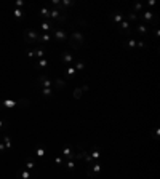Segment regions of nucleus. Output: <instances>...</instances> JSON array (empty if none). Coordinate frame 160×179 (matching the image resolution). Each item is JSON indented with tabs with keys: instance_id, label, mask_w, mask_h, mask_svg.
<instances>
[{
	"instance_id": "nucleus-43",
	"label": "nucleus",
	"mask_w": 160,
	"mask_h": 179,
	"mask_svg": "<svg viewBox=\"0 0 160 179\" xmlns=\"http://www.w3.org/2000/svg\"><path fill=\"white\" fill-rule=\"evenodd\" d=\"M154 5H155L154 0H148V7H154Z\"/></svg>"
},
{
	"instance_id": "nucleus-22",
	"label": "nucleus",
	"mask_w": 160,
	"mask_h": 179,
	"mask_svg": "<svg viewBox=\"0 0 160 179\" xmlns=\"http://www.w3.org/2000/svg\"><path fill=\"white\" fill-rule=\"evenodd\" d=\"M34 152H35V157L43 158V157H45V154H47V150H45V147H42V146H37Z\"/></svg>"
},
{
	"instance_id": "nucleus-24",
	"label": "nucleus",
	"mask_w": 160,
	"mask_h": 179,
	"mask_svg": "<svg viewBox=\"0 0 160 179\" xmlns=\"http://www.w3.org/2000/svg\"><path fill=\"white\" fill-rule=\"evenodd\" d=\"M82 158H83V160L88 163V167H90V165H93V163H95V160L91 158L90 152H87V150H82Z\"/></svg>"
},
{
	"instance_id": "nucleus-6",
	"label": "nucleus",
	"mask_w": 160,
	"mask_h": 179,
	"mask_svg": "<svg viewBox=\"0 0 160 179\" xmlns=\"http://www.w3.org/2000/svg\"><path fill=\"white\" fill-rule=\"evenodd\" d=\"M141 18H142V22L144 24H151V22H154V24H157V16H155V13L154 11H141Z\"/></svg>"
},
{
	"instance_id": "nucleus-8",
	"label": "nucleus",
	"mask_w": 160,
	"mask_h": 179,
	"mask_svg": "<svg viewBox=\"0 0 160 179\" xmlns=\"http://www.w3.org/2000/svg\"><path fill=\"white\" fill-rule=\"evenodd\" d=\"M53 34H55V38L58 40V42H66V40H68V34H66L62 29H59V27H53Z\"/></svg>"
},
{
	"instance_id": "nucleus-37",
	"label": "nucleus",
	"mask_w": 160,
	"mask_h": 179,
	"mask_svg": "<svg viewBox=\"0 0 160 179\" xmlns=\"http://www.w3.org/2000/svg\"><path fill=\"white\" fill-rule=\"evenodd\" d=\"M146 43L142 42V40H136V48H144Z\"/></svg>"
},
{
	"instance_id": "nucleus-31",
	"label": "nucleus",
	"mask_w": 160,
	"mask_h": 179,
	"mask_svg": "<svg viewBox=\"0 0 160 179\" xmlns=\"http://www.w3.org/2000/svg\"><path fill=\"white\" fill-rule=\"evenodd\" d=\"M2 141H5L3 144H5V147H7V149H11V147H13V142H11V139H10V136H5Z\"/></svg>"
},
{
	"instance_id": "nucleus-19",
	"label": "nucleus",
	"mask_w": 160,
	"mask_h": 179,
	"mask_svg": "<svg viewBox=\"0 0 160 179\" xmlns=\"http://www.w3.org/2000/svg\"><path fill=\"white\" fill-rule=\"evenodd\" d=\"M66 88V80H61V78H56L53 82V90H62Z\"/></svg>"
},
{
	"instance_id": "nucleus-39",
	"label": "nucleus",
	"mask_w": 160,
	"mask_h": 179,
	"mask_svg": "<svg viewBox=\"0 0 160 179\" xmlns=\"http://www.w3.org/2000/svg\"><path fill=\"white\" fill-rule=\"evenodd\" d=\"M154 37H155V38L160 37V31H158V27H157V26H155V31H154Z\"/></svg>"
},
{
	"instance_id": "nucleus-2",
	"label": "nucleus",
	"mask_w": 160,
	"mask_h": 179,
	"mask_svg": "<svg viewBox=\"0 0 160 179\" xmlns=\"http://www.w3.org/2000/svg\"><path fill=\"white\" fill-rule=\"evenodd\" d=\"M85 42V35L82 32H72L69 37V47L74 50H80Z\"/></svg>"
},
{
	"instance_id": "nucleus-3",
	"label": "nucleus",
	"mask_w": 160,
	"mask_h": 179,
	"mask_svg": "<svg viewBox=\"0 0 160 179\" xmlns=\"http://www.w3.org/2000/svg\"><path fill=\"white\" fill-rule=\"evenodd\" d=\"M35 87L37 88H53V80L48 77V75H40L38 80L35 82Z\"/></svg>"
},
{
	"instance_id": "nucleus-15",
	"label": "nucleus",
	"mask_w": 160,
	"mask_h": 179,
	"mask_svg": "<svg viewBox=\"0 0 160 179\" xmlns=\"http://www.w3.org/2000/svg\"><path fill=\"white\" fill-rule=\"evenodd\" d=\"M122 47L125 50H135L136 48V38H128L127 42H122Z\"/></svg>"
},
{
	"instance_id": "nucleus-5",
	"label": "nucleus",
	"mask_w": 160,
	"mask_h": 179,
	"mask_svg": "<svg viewBox=\"0 0 160 179\" xmlns=\"http://www.w3.org/2000/svg\"><path fill=\"white\" fill-rule=\"evenodd\" d=\"M37 174H38V171H29V170H26L24 167L16 171V177H18V179H32V177H35Z\"/></svg>"
},
{
	"instance_id": "nucleus-25",
	"label": "nucleus",
	"mask_w": 160,
	"mask_h": 179,
	"mask_svg": "<svg viewBox=\"0 0 160 179\" xmlns=\"http://www.w3.org/2000/svg\"><path fill=\"white\" fill-rule=\"evenodd\" d=\"M40 93H42L43 98H51L53 93H55V90H53V88H42V90H40Z\"/></svg>"
},
{
	"instance_id": "nucleus-34",
	"label": "nucleus",
	"mask_w": 160,
	"mask_h": 179,
	"mask_svg": "<svg viewBox=\"0 0 160 179\" xmlns=\"http://www.w3.org/2000/svg\"><path fill=\"white\" fill-rule=\"evenodd\" d=\"M64 162H66V160H64V158H62L61 155H58V157L55 158V163H56V165H61V167L64 165Z\"/></svg>"
},
{
	"instance_id": "nucleus-16",
	"label": "nucleus",
	"mask_w": 160,
	"mask_h": 179,
	"mask_svg": "<svg viewBox=\"0 0 160 179\" xmlns=\"http://www.w3.org/2000/svg\"><path fill=\"white\" fill-rule=\"evenodd\" d=\"M35 167H37V165H35V162H34L32 158H28V160L24 162V168L29 170V171H38Z\"/></svg>"
},
{
	"instance_id": "nucleus-35",
	"label": "nucleus",
	"mask_w": 160,
	"mask_h": 179,
	"mask_svg": "<svg viewBox=\"0 0 160 179\" xmlns=\"http://www.w3.org/2000/svg\"><path fill=\"white\" fill-rule=\"evenodd\" d=\"M5 128H8V122L0 118V130H5Z\"/></svg>"
},
{
	"instance_id": "nucleus-41",
	"label": "nucleus",
	"mask_w": 160,
	"mask_h": 179,
	"mask_svg": "<svg viewBox=\"0 0 160 179\" xmlns=\"http://www.w3.org/2000/svg\"><path fill=\"white\" fill-rule=\"evenodd\" d=\"M158 134H160V130L155 128V133H154V139H158Z\"/></svg>"
},
{
	"instance_id": "nucleus-10",
	"label": "nucleus",
	"mask_w": 160,
	"mask_h": 179,
	"mask_svg": "<svg viewBox=\"0 0 160 179\" xmlns=\"http://www.w3.org/2000/svg\"><path fill=\"white\" fill-rule=\"evenodd\" d=\"M61 64H66V66L74 64V54L71 51H62V54H61Z\"/></svg>"
},
{
	"instance_id": "nucleus-14",
	"label": "nucleus",
	"mask_w": 160,
	"mask_h": 179,
	"mask_svg": "<svg viewBox=\"0 0 160 179\" xmlns=\"http://www.w3.org/2000/svg\"><path fill=\"white\" fill-rule=\"evenodd\" d=\"M53 27H55V24H53L51 21H42V24H40V29L43 31V34H48Z\"/></svg>"
},
{
	"instance_id": "nucleus-29",
	"label": "nucleus",
	"mask_w": 160,
	"mask_h": 179,
	"mask_svg": "<svg viewBox=\"0 0 160 179\" xmlns=\"http://www.w3.org/2000/svg\"><path fill=\"white\" fill-rule=\"evenodd\" d=\"M64 165H66V168H68L69 171H74V170H75V163H74V160H66Z\"/></svg>"
},
{
	"instance_id": "nucleus-32",
	"label": "nucleus",
	"mask_w": 160,
	"mask_h": 179,
	"mask_svg": "<svg viewBox=\"0 0 160 179\" xmlns=\"http://www.w3.org/2000/svg\"><path fill=\"white\" fill-rule=\"evenodd\" d=\"M142 11V3H135V5H133V13H141Z\"/></svg>"
},
{
	"instance_id": "nucleus-12",
	"label": "nucleus",
	"mask_w": 160,
	"mask_h": 179,
	"mask_svg": "<svg viewBox=\"0 0 160 179\" xmlns=\"http://www.w3.org/2000/svg\"><path fill=\"white\" fill-rule=\"evenodd\" d=\"M88 168V176L90 177H95V174H98V173H101V165L99 163H93V165H90V167H87Z\"/></svg>"
},
{
	"instance_id": "nucleus-9",
	"label": "nucleus",
	"mask_w": 160,
	"mask_h": 179,
	"mask_svg": "<svg viewBox=\"0 0 160 179\" xmlns=\"http://www.w3.org/2000/svg\"><path fill=\"white\" fill-rule=\"evenodd\" d=\"M130 31H131V24H130L127 19H123L122 22L118 24V32H120V35H128Z\"/></svg>"
},
{
	"instance_id": "nucleus-1",
	"label": "nucleus",
	"mask_w": 160,
	"mask_h": 179,
	"mask_svg": "<svg viewBox=\"0 0 160 179\" xmlns=\"http://www.w3.org/2000/svg\"><path fill=\"white\" fill-rule=\"evenodd\" d=\"M31 101L28 98L24 99H19V101H13V99H7V101H2L0 102V111H3V109H15L18 106H22V107H29Z\"/></svg>"
},
{
	"instance_id": "nucleus-20",
	"label": "nucleus",
	"mask_w": 160,
	"mask_h": 179,
	"mask_svg": "<svg viewBox=\"0 0 160 179\" xmlns=\"http://www.w3.org/2000/svg\"><path fill=\"white\" fill-rule=\"evenodd\" d=\"M75 75H77V71L74 69V66H68V69H66V78L71 80V78H74Z\"/></svg>"
},
{
	"instance_id": "nucleus-21",
	"label": "nucleus",
	"mask_w": 160,
	"mask_h": 179,
	"mask_svg": "<svg viewBox=\"0 0 160 179\" xmlns=\"http://www.w3.org/2000/svg\"><path fill=\"white\" fill-rule=\"evenodd\" d=\"M38 13H40V16L43 18V21H50V10H48L47 7L38 8Z\"/></svg>"
},
{
	"instance_id": "nucleus-4",
	"label": "nucleus",
	"mask_w": 160,
	"mask_h": 179,
	"mask_svg": "<svg viewBox=\"0 0 160 179\" xmlns=\"http://www.w3.org/2000/svg\"><path fill=\"white\" fill-rule=\"evenodd\" d=\"M24 42L26 43H37L38 42V32L35 29L24 31Z\"/></svg>"
},
{
	"instance_id": "nucleus-28",
	"label": "nucleus",
	"mask_w": 160,
	"mask_h": 179,
	"mask_svg": "<svg viewBox=\"0 0 160 179\" xmlns=\"http://www.w3.org/2000/svg\"><path fill=\"white\" fill-rule=\"evenodd\" d=\"M51 40V35L50 34H42V35H38V42H43V43H48Z\"/></svg>"
},
{
	"instance_id": "nucleus-11",
	"label": "nucleus",
	"mask_w": 160,
	"mask_h": 179,
	"mask_svg": "<svg viewBox=\"0 0 160 179\" xmlns=\"http://www.w3.org/2000/svg\"><path fill=\"white\" fill-rule=\"evenodd\" d=\"M109 18H111V21H112L114 24L118 26L120 22L125 19V15H123V13H120V11H112L111 15H109Z\"/></svg>"
},
{
	"instance_id": "nucleus-30",
	"label": "nucleus",
	"mask_w": 160,
	"mask_h": 179,
	"mask_svg": "<svg viewBox=\"0 0 160 179\" xmlns=\"http://www.w3.org/2000/svg\"><path fill=\"white\" fill-rule=\"evenodd\" d=\"M83 67H85V62H83V61H77V62L74 64L75 71H83Z\"/></svg>"
},
{
	"instance_id": "nucleus-7",
	"label": "nucleus",
	"mask_w": 160,
	"mask_h": 179,
	"mask_svg": "<svg viewBox=\"0 0 160 179\" xmlns=\"http://www.w3.org/2000/svg\"><path fill=\"white\" fill-rule=\"evenodd\" d=\"M61 157L68 158V160H74V158H75L74 147H72V146H64V147L61 149Z\"/></svg>"
},
{
	"instance_id": "nucleus-33",
	"label": "nucleus",
	"mask_w": 160,
	"mask_h": 179,
	"mask_svg": "<svg viewBox=\"0 0 160 179\" xmlns=\"http://www.w3.org/2000/svg\"><path fill=\"white\" fill-rule=\"evenodd\" d=\"M74 98H75V99L82 98V90H80V88H75V90H74Z\"/></svg>"
},
{
	"instance_id": "nucleus-40",
	"label": "nucleus",
	"mask_w": 160,
	"mask_h": 179,
	"mask_svg": "<svg viewBox=\"0 0 160 179\" xmlns=\"http://www.w3.org/2000/svg\"><path fill=\"white\" fill-rule=\"evenodd\" d=\"M5 149H7V147H5V144H3L2 141H0V154H3V152H5Z\"/></svg>"
},
{
	"instance_id": "nucleus-45",
	"label": "nucleus",
	"mask_w": 160,
	"mask_h": 179,
	"mask_svg": "<svg viewBox=\"0 0 160 179\" xmlns=\"http://www.w3.org/2000/svg\"><path fill=\"white\" fill-rule=\"evenodd\" d=\"M0 141H2V136H0Z\"/></svg>"
},
{
	"instance_id": "nucleus-38",
	"label": "nucleus",
	"mask_w": 160,
	"mask_h": 179,
	"mask_svg": "<svg viewBox=\"0 0 160 179\" xmlns=\"http://www.w3.org/2000/svg\"><path fill=\"white\" fill-rule=\"evenodd\" d=\"M22 7H24V2H22V0H18V2H16V8H19V10H21Z\"/></svg>"
},
{
	"instance_id": "nucleus-17",
	"label": "nucleus",
	"mask_w": 160,
	"mask_h": 179,
	"mask_svg": "<svg viewBox=\"0 0 160 179\" xmlns=\"http://www.w3.org/2000/svg\"><path fill=\"white\" fill-rule=\"evenodd\" d=\"M34 67L37 69V71H38V69H45V67H48V59H47V58H42V59L35 61Z\"/></svg>"
},
{
	"instance_id": "nucleus-27",
	"label": "nucleus",
	"mask_w": 160,
	"mask_h": 179,
	"mask_svg": "<svg viewBox=\"0 0 160 179\" xmlns=\"http://www.w3.org/2000/svg\"><path fill=\"white\" fill-rule=\"evenodd\" d=\"M13 16H15L16 19H22V18H24V13H22V10L15 8V10H13Z\"/></svg>"
},
{
	"instance_id": "nucleus-42",
	"label": "nucleus",
	"mask_w": 160,
	"mask_h": 179,
	"mask_svg": "<svg viewBox=\"0 0 160 179\" xmlns=\"http://www.w3.org/2000/svg\"><path fill=\"white\" fill-rule=\"evenodd\" d=\"M28 56L29 58H34V50H28Z\"/></svg>"
},
{
	"instance_id": "nucleus-44",
	"label": "nucleus",
	"mask_w": 160,
	"mask_h": 179,
	"mask_svg": "<svg viewBox=\"0 0 160 179\" xmlns=\"http://www.w3.org/2000/svg\"><path fill=\"white\" fill-rule=\"evenodd\" d=\"M80 90H82V91H88L90 88H88V85H83V87H82V88H80Z\"/></svg>"
},
{
	"instance_id": "nucleus-18",
	"label": "nucleus",
	"mask_w": 160,
	"mask_h": 179,
	"mask_svg": "<svg viewBox=\"0 0 160 179\" xmlns=\"http://www.w3.org/2000/svg\"><path fill=\"white\" fill-rule=\"evenodd\" d=\"M90 155H91V158L93 160H99V157H101V152H99V147L95 144V146H93V149H91V152H90Z\"/></svg>"
},
{
	"instance_id": "nucleus-23",
	"label": "nucleus",
	"mask_w": 160,
	"mask_h": 179,
	"mask_svg": "<svg viewBox=\"0 0 160 179\" xmlns=\"http://www.w3.org/2000/svg\"><path fill=\"white\" fill-rule=\"evenodd\" d=\"M34 58H45V48L43 47H38V48H35L34 50Z\"/></svg>"
},
{
	"instance_id": "nucleus-26",
	"label": "nucleus",
	"mask_w": 160,
	"mask_h": 179,
	"mask_svg": "<svg viewBox=\"0 0 160 179\" xmlns=\"http://www.w3.org/2000/svg\"><path fill=\"white\" fill-rule=\"evenodd\" d=\"M125 19L130 22V21H138V15L136 13H133V11H130V13H127L125 15Z\"/></svg>"
},
{
	"instance_id": "nucleus-36",
	"label": "nucleus",
	"mask_w": 160,
	"mask_h": 179,
	"mask_svg": "<svg viewBox=\"0 0 160 179\" xmlns=\"http://www.w3.org/2000/svg\"><path fill=\"white\" fill-rule=\"evenodd\" d=\"M75 22H77V24H80V26H83V27H88V22H87L85 19H77Z\"/></svg>"
},
{
	"instance_id": "nucleus-13",
	"label": "nucleus",
	"mask_w": 160,
	"mask_h": 179,
	"mask_svg": "<svg viewBox=\"0 0 160 179\" xmlns=\"http://www.w3.org/2000/svg\"><path fill=\"white\" fill-rule=\"evenodd\" d=\"M136 32H138V34H141L142 37H144V35H148V32H149L148 24H144V22H138V26H136Z\"/></svg>"
}]
</instances>
